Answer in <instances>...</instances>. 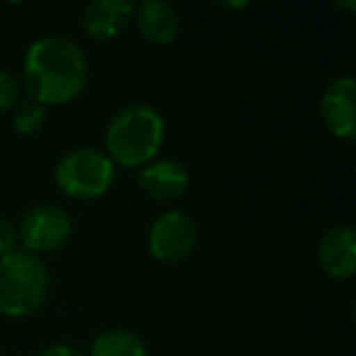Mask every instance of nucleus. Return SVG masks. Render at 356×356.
Masks as SVG:
<instances>
[{"mask_svg": "<svg viewBox=\"0 0 356 356\" xmlns=\"http://www.w3.org/2000/svg\"><path fill=\"white\" fill-rule=\"evenodd\" d=\"M88 56L83 47L66 35H42L27 47L22 83L30 100L51 108L69 105L88 86Z\"/></svg>", "mask_w": 356, "mask_h": 356, "instance_id": "f257e3e1", "label": "nucleus"}, {"mask_svg": "<svg viewBox=\"0 0 356 356\" xmlns=\"http://www.w3.org/2000/svg\"><path fill=\"white\" fill-rule=\"evenodd\" d=\"M166 139V120L154 105L129 103L105 124L103 152L115 166L142 168L159 156Z\"/></svg>", "mask_w": 356, "mask_h": 356, "instance_id": "f03ea898", "label": "nucleus"}, {"mask_svg": "<svg viewBox=\"0 0 356 356\" xmlns=\"http://www.w3.org/2000/svg\"><path fill=\"white\" fill-rule=\"evenodd\" d=\"M51 276L44 259L17 249L0 259V315L30 317L49 298Z\"/></svg>", "mask_w": 356, "mask_h": 356, "instance_id": "7ed1b4c3", "label": "nucleus"}, {"mask_svg": "<svg viewBox=\"0 0 356 356\" xmlns=\"http://www.w3.org/2000/svg\"><path fill=\"white\" fill-rule=\"evenodd\" d=\"M56 188L74 200H98L113 188L115 163L98 147H76L56 161Z\"/></svg>", "mask_w": 356, "mask_h": 356, "instance_id": "20e7f679", "label": "nucleus"}, {"mask_svg": "<svg viewBox=\"0 0 356 356\" xmlns=\"http://www.w3.org/2000/svg\"><path fill=\"white\" fill-rule=\"evenodd\" d=\"M71 234H74V220H71L69 210L54 203H42L30 208L17 225V237H20L22 249L35 257L64 249Z\"/></svg>", "mask_w": 356, "mask_h": 356, "instance_id": "39448f33", "label": "nucleus"}, {"mask_svg": "<svg viewBox=\"0 0 356 356\" xmlns=\"http://www.w3.org/2000/svg\"><path fill=\"white\" fill-rule=\"evenodd\" d=\"M147 247L159 264L186 261L198 247V222L184 210H168L149 227Z\"/></svg>", "mask_w": 356, "mask_h": 356, "instance_id": "423d86ee", "label": "nucleus"}, {"mask_svg": "<svg viewBox=\"0 0 356 356\" xmlns=\"http://www.w3.org/2000/svg\"><path fill=\"white\" fill-rule=\"evenodd\" d=\"M320 115L325 127L337 139H354L356 134V81L354 76H339L322 90Z\"/></svg>", "mask_w": 356, "mask_h": 356, "instance_id": "0eeeda50", "label": "nucleus"}, {"mask_svg": "<svg viewBox=\"0 0 356 356\" xmlns=\"http://www.w3.org/2000/svg\"><path fill=\"white\" fill-rule=\"evenodd\" d=\"M317 264L334 281H349L356 273V234L351 225H332L317 242Z\"/></svg>", "mask_w": 356, "mask_h": 356, "instance_id": "6e6552de", "label": "nucleus"}, {"mask_svg": "<svg viewBox=\"0 0 356 356\" xmlns=\"http://www.w3.org/2000/svg\"><path fill=\"white\" fill-rule=\"evenodd\" d=\"M139 188L159 203L184 198L191 188V173L176 159H154L139 171Z\"/></svg>", "mask_w": 356, "mask_h": 356, "instance_id": "1a4fd4ad", "label": "nucleus"}, {"mask_svg": "<svg viewBox=\"0 0 356 356\" xmlns=\"http://www.w3.org/2000/svg\"><path fill=\"white\" fill-rule=\"evenodd\" d=\"M134 3L127 0H90L81 13V30L95 42H110L129 27Z\"/></svg>", "mask_w": 356, "mask_h": 356, "instance_id": "9d476101", "label": "nucleus"}, {"mask_svg": "<svg viewBox=\"0 0 356 356\" xmlns=\"http://www.w3.org/2000/svg\"><path fill=\"white\" fill-rule=\"evenodd\" d=\"M137 30L149 44L168 47L181 35V13L163 0H147L142 6H134V17Z\"/></svg>", "mask_w": 356, "mask_h": 356, "instance_id": "9b49d317", "label": "nucleus"}, {"mask_svg": "<svg viewBox=\"0 0 356 356\" xmlns=\"http://www.w3.org/2000/svg\"><path fill=\"white\" fill-rule=\"evenodd\" d=\"M90 356H149V349L134 330L113 327L95 334L90 341Z\"/></svg>", "mask_w": 356, "mask_h": 356, "instance_id": "f8f14e48", "label": "nucleus"}, {"mask_svg": "<svg viewBox=\"0 0 356 356\" xmlns=\"http://www.w3.org/2000/svg\"><path fill=\"white\" fill-rule=\"evenodd\" d=\"M47 124V108L35 100L25 98L15 105V113H13V129H15L20 137H35L42 127Z\"/></svg>", "mask_w": 356, "mask_h": 356, "instance_id": "ddd939ff", "label": "nucleus"}, {"mask_svg": "<svg viewBox=\"0 0 356 356\" xmlns=\"http://www.w3.org/2000/svg\"><path fill=\"white\" fill-rule=\"evenodd\" d=\"M17 103H20V83L15 76L0 69V115L13 110Z\"/></svg>", "mask_w": 356, "mask_h": 356, "instance_id": "4468645a", "label": "nucleus"}, {"mask_svg": "<svg viewBox=\"0 0 356 356\" xmlns=\"http://www.w3.org/2000/svg\"><path fill=\"white\" fill-rule=\"evenodd\" d=\"M17 244H20L17 225L13 220H8L6 215H0V259L17 252Z\"/></svg>", "mask_w": 356, "mask_h": 356, "instance_id": "2eb2a0df", "label": "nucleus"}, {"mask_svg": "<svg viewBox=\"0 0 356 356\" xmlns=\"http://www.w3.org/2000/svg\"><path fill=\"white\" fill-rule=\"evenodd\" d=\"M37 356H83L76 346H69V344H51L47 346L44 351H40Z\"/></svg>", "mask_w": 356, "mask_h": 356, "instance_id": "dca6fc26", "label": "nucleus"}, {"mask_svg": "<svg viewBox=\"0 0 356 356\" xmlns=\"http://www.w3.org/2000/svg\"><path fill=\"white\" fill-rule=\"evenodd\" d=\"M220 10H242V8H249V3H220Z\"/></svg>", "mask_w": 356, "mask_h": 356, "instance_id": "f3484780", "label": "nucleus"}, {"mask_svg": "<svg viewBox=\"0 0 356 356\" xmlns=\"http://www.w3.org/2000/svg\"><path fill=\"white\" fill-rule=\"evenodd\" d=\"M337 8H344V10H356V3L351 0V3H337Z\"/></svg>", "mask_w": 356, "mask_h": 356, "instance_id": "a211bd4d", "label": "nucleus"}]
</instances>
